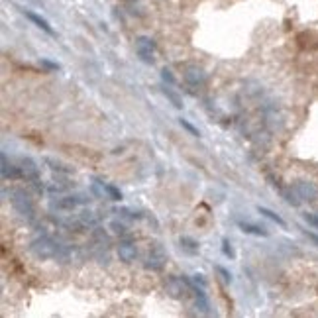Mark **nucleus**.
Returning a JSON list of instances; mask_svg holds the SVG:
<instances>
[{"instance_id": "423d86ee", "label": "nucleus", "mask_w": 318, "mask_h": 318, "mask_svg": "<svg viewBox=\"0 0 318 318\" xmlns=\"http://www.w3.org/2000/svg\"><path fill=\"white\" fill-rule=\"evenodd\" d=\"M293 189L296 191V195L300 197V201H308L310 203V201H314L318 197V187L310 181H296L293 185Z\"/></svg>"}, {"instance_id": "6ab92c4d", "label": "nucleus", "mask_w": 318, "mask_h": 318, "mask_svg": "<svg viewBox=\"0 0 318 318\" xmlns=\"http://www.w3.org/2000/svg\"><path fill=\"white\" fill-rule=\"evenodd\" d=\"M47 165H51V169L53 171H57V173H63V175H69V173H73V169L71 167H65V165H61L59 161H53V159H46Z\"/></svg>"}, {"instance_id": "dca6fc26", "label": "nucleus", "mask_w": 318, "mask_h": 318, "mask_svg": "<svg viewBox=\"0 0 318 318\" xmlns=\"http://www.w3.org/2000/svg\"><path fill=\"white\" fill-rule=\"evenodd\" d=\"M257 212H259V214H263L265 218H269V220H273L275 224H279L281 228L287 226V224H285V220H283V218H281L279 214H275V212H273L271 208H265V206H257Z\"/></svg>"}, {"instance_id": "9b49d317", "label": "nucleus", "mask_w": 318, "mask_h": 318, "mask_svg": "<svg viewBox=\"0 0 318 318\" xmlns=\"http://www.w3.org/2000/svg\"><path fill=\"white\" fill-rule=\"evenodd\" d=\"M2 179H22V169L8 163L6 155H2Z\"/></svg>"}, {"instance_id": "ddd939ff", "label": "nucleus", "mask_w": 318, "mask_h": 318, "mask_svg": "<svg viewBox=\"0 0 318 318\" xmlns=\"http://www.w3.org/2000/svg\"><path fill=\"white\" fill-rule=\"evenodd\" d=\"M238 226H240V230H242L244 234L259 236V238H267V236H269V232H267L265 228L257 226V224H253V222H244V220H240V222H238Z\"/></svg>"}, {"instance_id": "4468645a", "label": "nucleus", "mask_w": 318, "mask_h": 318, "mask_svg": "<svg viewBox=\"0 0 318 318\" xmlns=\"http://www.w3.org/2000/svg\"><path fill=\"white\" fill-rule=\"evenodd\" d=\"M98 214L96 212H92V210H83L81 212V216H79V224L81 226H85V228H92V226H96L98 224Z\"/></svg>"}, {"instance_id": "c85d7f7f", "label": "nucleus", "mask_w": 318, "mask_h": 318, "mask_svg": "<svg viewBox=\"0 0 318 318\" xmlns=\"http://www.w3.org/2000/svg\"><path fill=\"white\" fill-rule=\"evenodd\" d=\"M42 65H46V67H49V69H59V65H57V63H51V61H47V59H44V61H42Z\"/></svg>"}, {"instance_id": "2eb2a0df", "label": "nucleus", "mask_w": 318, "mask_h": 318, "mask_svg": "<svg viewBox=\"0 0 318 318\" xmlns=\"http://www.w3.org/2000/svg\"><path fill=\"white\" fill-rule=\"evenodd\" d=\"M163 94H165V98L175 106V108H183V100H181V96L177 94V92H173L171 91V85H163Z\"/></svg>"}, {"instance_id": "5701e85b", "label": "nucleus", "mask_w": 318, "mask_h": 318, "mask_svg": "<svg viewBox=\"0 0 318 318\" xmlns=\"http://www.w3.org/2000/svg\"><path fill=\"white\" fill-rule=\"evenodd\" d=\"M222 253L226 255L228 259H234V257H236V251H234V248H232V244H230V240H228V238L222 240Z\"/></svg>"}, {"instance_id": "1a4fd4ad", "label": "nucleus", "mask_w": 318, "mask_h": 318, "mask_svg": "<svg viewBox=\"0 0 318 318\" xmlns=\"http://www.w3.org/2000/svg\"><path fill=\"white\" fill-rule=\"evenodd\" d=\"M118 257H120V261H124V263L136 261V257H137L136 244H132V242H120V246H118Z\"/></svg>"}, {"instance_id": "a211bd4d", "label": "nucleus", "mask_w": 318, "mask_h": 318, "mask_svg": "<svg viewBox=\"0 0 318 318\" xmlns=\"http://www.w3.org/2000/svg\"><path fill=\"white\" fill-rule=\"evenodd\" d=\"M53 259L59 261V263H67V261H71V251H69V248H65V246H57Z\"/></svg>"}, {"instance_id": "7ed1b4c3", "label": "nucleus", "mask_w": 318, "mask_h": 318, "mask_svg": "<svg viewBox=\"0 0 318 318\" xmlns=\"http://www.w3.org/2000/svg\"><path fill=\"white\" fill-rule=\"evenodd\" d=\"M136 53L143 63L153 65V63H155V42H153L151 38H145V36L137 38L136 40Z\"/></svg>"}, {"instance_id": "0eeeda50", "label": "nucleus", "mask_w": 318, "mask_h": 318, "mask_svg": "<svg viewBox=\"0 0 318 318\" xmlns=\"http://www.w3.org/2000/svg\"><path fill=\"white\" fill-rule=\"evenodd\" d=\"M187 283L183 281V277H169L167 281H165V293L169 296H173V298H179V296H183L185 293H187Z\"/></svg>"}, {"instance_id": "f3484780", "label": "nucleus", "mask_w": 318, "mask_h": 318, "mask_svg": "<svg viewBox=\"0 0 318 318\" xmlns=\"http://www.w3.org/2000/svg\"><path fill=\"white\" fill-rule=\"evenodd\" d=\"M181 248L187 253H199V244L193 238H189V236H183L181 238Z\"/></svg>"}, {"instance_id": "4be33fe9", "label": "nucleus", "mask_w": 318, "mask_h": 318, "mask_svg": "<svg viewBox=\"0 0 318 318\" xmlns=\"http://www.w3.org/2000/svg\"><path fill=\"white\" fill-rule=\"evenodd\" d=\"M179 124H181L183 128H185V130H187V132H189L191 136L201 137V132H199V130H197V128H195V126H193V124H191L189 120H185V118H179Z\"/></svg>"}, {"instance_id": "393cba45", "label": "nucleus", "mask_w": 318, "mask_h": 318, "mask_svg": "<svg viewBox=\"0 0 318 318\" xmlns=\"http://www.w3.org/2000/svg\"><path fill=\"white\" fill-rule=\"evenodd\" d=\"M191 279L195 281V285H199V287H203V289H206V285H208V281H206V277L203 273H195Z\"/></svg>"}, {"instance_id": "cd10ccee", "label": "nucleus", "mask_w": 318, "mask_h": 318, "mask_svg": "<svg viewBox=\"0 0 318 318\" xmlns=\"http://www.w3.org/2000/svg\"><path fill=\"white\" fill-rule=\"evenodd\" d=\"M216 271L220 273V277H222L226 283H232V273L228 271V269H224V267H216Z\"/></svg>"}, {"instance_id": "b1692460", "label": "nucleus", "mask_w": 318, "mask_h": 318, "mask_svg": "<svg viewBox=\"0 0 318 318\" xmlns=\"http://www.w3.org/2000/svg\"><path fill=\"white\" fill-rule=\"evenodd\" d=\"M161 79H163V83L165 85H175V77H173V73H171V69H163L161 71Z\"/></svg>"}, {"instance_id": "9d476101", "label": "nucleus", "mask_w": 318, "mask_h": 318, "mask_svg": "<svg viewBox=\"0 0 318 318\" xmlns=\"http://www.w3.org/2000/svg\"><path fill=\"white\" fill-rule=\"evenodd\" d=\"M20 169H22V179H26V181H36V179H40V169H38V165L30 157H24L22 161H20Z\"/></svg>"}, {"instance_id": "c756f323", "label": "nucleus", "mask_w": 318, "mask_h": 318, "mask_svg": "<svg viewBox=\"0 0 318 318\" xmlns=\"http://www.w3.org/2000/svg\"><path fill=\"white\" fill-rule=\"evenodd\" d=\"M316 214H318V212H316Z\"/></svg>"}, {"instance_id": "a878e982", "label": "nucleus", "mask_w": 318, "mask_h": 318, "mask_svg": "<svg viewBox=\"0 0 318 318\" xmlns=\"http://www.w3.org/2000/svg\"><path fill=\"white\" fill-rule=\"evenodd\" d=\"M110 228H112L114 234H126V224H122V222H118V220H114L112 224H110Z\"/></svg>"}, {"instance_id": "f03ea898", "label": "nucleus", "mask_w": 318, "mask_h": 318, "mask_svg": "<svg viewBox=\"0 0 318 318\" xmlns=\"http://www.w3.org/2000/svg\"><path fill=\"white\" fill-rule=\"evenodd\" d=\"M57 246H59V244H57L53 238H49V236H40L38 240L32 242L30 251H32L38 259H51V257L55 255Z\"/></svg>"}, {"instance_id": "bb28decb", "label": "nucleus", "mask_w": 318, "mask_h": 318, "mask_svg": "<svg viewBox=\"0 0 318 318\" xmlns=\"http://www.w3.org/2000/svg\"><path fill=\"white\" fill-rule=\"evenodd\" d=\"M304 220H306L308 224H312V226L318 228V214L316 212H306V214H304Z\"/></svg>"}, {"instance_id": "aec40b11", "label": "nucleus", "mask_w": 318, "mask_h": 318, "mask_svg": "<svg viewBox=\"0 0 318 318\" xmlns=\"http://www.w3.org/2000/svg\"><path fill=\"white\" fill-rule=\"evenodd\" d=\"M91 193L94 197H98V199H104V195H106V185L100 181H94L91 185Z\"/></svg>"}, {"instance_id": "6e6552de", "label": "nucleus", "mask_w": 318, "mask_h": 318, "mask_svg": "<svg viewBox=\"0 0 318 318\" xmlns=\"http://www.w3.org/2000/svg\"><path fill=\"white\" fill-rule=\"evenodd\" d=\"M89 203V199L85 197V195H69V197H63V199H59L55 206L59 208V210H73V208H77V206L81 205H87Z\"/></svg>"}, {"instance_id": "f8f14e48", "label": "nucleus", "mask_w": 318, "mask_h": 318, "mask_svg": "<svg viewBox=\"0 0 318 318\" xmlns=\"http://www.w3.org/2000/svg\"><path fill=\"white\" fill-rule=\"evenodd\" d=\"M24 16L30 20L32 24H36L40 30H44L46 34H49V36H55V32H53V28L49 26V22H47L46 18H42V16H38L36 12H30V10H24Z\"/></svg>"}, {"instance_id": "39448f33", "label": "nucleus", "mask_w": 318, "mask_h": 318, "mask_svg": "<svg viewBox=\"0 0 318 318\" xmlns=\"http://www.w3.org/2000/svg\"><path fill=\"white\" fill-rule=\"evenodd\" d=\"M185 81L191 87H203L206 83L205 69L199 67V65H189V67L185 69Z\"/></svg>"}, {"instance_id": "20e7f679", "label": "nucleus", "mask_w": 318, "mask_h": 318, "mask_svg": "<svg viewBox=\"0 0 318 318\" xmlns=\"http://www.w3.org/2000/svg\"><path fill=\"white\" fill-rule=\"evenodd\" d=\"M165 263H167V253L161 250V248H155L153 251L147 253V257L143 261V267L147 271H161L165 267Z\"/></svg>"}, {"instance_id": "412c9836", "label": "nucleus", "mask_w": 318, "mask_h": 318, "mask_svg": "<svg viewBox=\"0 0 318 318\" xmlns=\"http://www.w3.org/2000/svg\"><path fill=\"white\" fill-rule=\"evenodd\" d=\"M106 195H108V199L114 201V203H120V201H122V193H120V189H116L114 185H106Z\"/></svg>"}, {"instance_id": "f257e3e1", "label": "nucleus", "mask_w": 318, "mask_h": 318, "mask_svg": "<svg viewBox=\"0 0 318 318\" xmlns=\"http://www.w3.org/2000/svg\"><path fill=\"white\" fill-rule=\"evenodd\" d=\"M10 203L14 206V210L24 216V218H34V212H36V208H34V201L30 199V195L22 191V189H14L12 193H10Z\"/></svg>"}]
</instances>
